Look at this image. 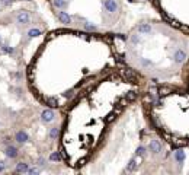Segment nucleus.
<instances>
[{"mask_svg":"<svg viewBox=\"0 0 189 175\" xmlns=\"http://www.w3.org/2000/svg\"><path fill=\"white\" fill-rule=\"evenodd\" d=\"M141 64H143V66H151V63H150L148 60H141Z\"/></svg>","mask_w":189,"mask_h":175,"instance_id":"obj_28","label":"nucleus"},{"mask_svg":"<svg viewBox=\"0 0 189 175\" xmlns=\"http://www.w3.org/2000/svg\"><path fill=\"white\" fill-rule=\"evenodd\" d=\"M0 2H2L5 6H10V5L13 3V0H0Z\"/></svg>","mask_w":189,"mask_h":175,"instance_id":"obj_27","label":"nucleus"},{"mask_svg":"<svg viewBox=\"0 0 189 175\" xmlns=\"http://www.w3.org/2000/svg\"><path fill=\"white\" fill-rule=\"evenodd\" d=\"M125 76H127L130 80H135V77H137V76H135V73H132L131 70H125Z\"/></svg>","mask_w":189,"mask_h":175,"instance_id":"obj_21","label":"nucleus"},{"mask_svg":"<svg viewBox=\"0 0 189 175\" xmlns=\"http://www.w3.org/2000/svg\"><path fill=\"white\" fill-rule=\"evenodd\" d=\"M54 117H55V114H54L52 110H44L42 114H41V120H42L44 123H50V121H52Z\"/></svg>","mask_w":189,"mask_h":175,"instance_id":"obj_3","label":"nucleus"},{"mask_svg":"<svg viewBox=\"0 0 189 175\" xmlns=\"http://www.w3.org/2000/svg\"><path fill=\"white\" fill-rule=\"evenodd\" d=\"M50 160H52V162H58V160H61V155H60L58 152H52V153L50 155Z\"/></svg>","mask_w":189,"mask_h":175,"instance_id":"obj_17","label":"nucleus"},{"mask_svg":"<svg viewBox=\"0 0 189 175\" xmlns=\"http://www.w3.org/2000/svg\"><path fill=\"white\" fill-rule=\"evenodd\" d=\"M84 29H87V31H96V25H92L90 22H86L84 24Z\"/></svg>","mask_w":189,"mask_h":175,"instance_id":"obj_22","label":"nucleus"},{"mask_svg":"<svg viewBox=\"0 0 189 175\" xmlns=\"http://www.w3.org/2000/svg\"><path fill=\"white\" fill-rule=\"evenodd\" d=\"M150 150H151L153 153H159V152L161 150L160 142H159V140H151V142H150Z\"/></svg>","mask_w":189,"mask_h":175,"instance_id":"obj_6","label":"nucleus"},{"mask_svg":"<svg viewBox=\"0 0 189 175\" xmlns=\"http://www.w3.org/2000/svg\"><path fill=\"white\" fill-rule=\"evenodd\" d=\"M58 134H60V130H58V127H52V128H50V133H48L50 139L55 140V139L58 137Z\"/></svg>","mask_w":189,"mask_h":175,"instance_id":"obj_12","label":"nucleus"},{"mask_svg":"<svg viewBox=\"0 0 189 175\" xmlns=\"http://www.w3.org/2000/svg\"><path fill=\"white\" fill-rule=\"evenodd\" d=\"M131 41H132L134 44H138V42H140L141 40H140V37H138V35H132V38H131Z\"/></svg>","mask_w":189,"mask_h":175,"instance_id":"obj_25","label":"nucleus"},{"mask_svg":"<svg viewBox=\"0 0 189 175\" xmlns=\"http://www.w3.org/2000/svg\"><path fill=\"white\" fill-rule=\"evenodd\" d=\"M0 44H2V37H0Z\"/></svg>","mask_w":189,"mask_h":175,"instance_id":"obj_31","label":"nucleus"},{"mask_svg":"<svg viewBox=\"0 0 189 175\" xmlns=\"http://www.w3.org/2000/svg\"><path fill=\"white\" fill-rule=\"evenodd\" d=\"M185 58H186V53H185V51L177 50V51L175 53V61H176V63H182V61H185Z\"/></svg>","mask_w":189,"mask_h":175,"instance_id":"obj_9","label":"nucleus"},{"mask_svg":"<svg viewBox=\"0 0 189 175\" xmlns=\"http://www.w3.org/2000/svg\"><path fill=\"white\" fill-rule=\"evenodd\" d=\"M137 31L140 34H148V32H151V26L148 24H141V25H138Z\"/></svg>","mask_w":189,"mask_h":175,"instance_id":"obj_10","label":"nucleus"},{"mask_svg":"<svg viewBox=\"0 0 189 175\" xmlns=\"http://www.w3.org/2000/svg\"><path fill=\"white\" fill-rule=\"evenodd\" d=\"M38 162H39V165H44V163H45V159H44V158H39Z\"/></svg>","mask_w":189,"mask_h":175,"instance_id":"obj_30","label":"nucleus"},{"mask_svg":"<svg viewBox=\"0 0 189 175\" xmlns=\"http://www.w3.org/2000/svg\"><path fill=\"white\" fill-rule=\"evenodd\" d=\"M47 105H50L51 108H57L58 107V99L57 98H45Z\"/></svg>","mask_w":189,"mask_h":175,"instance_id":"obj_11","label":"nucleus"},{"mask_svg":"<svg viewBox=\"0 0 189 175\" xmlns=\"http://www.w3.org/2000/svg\"><path fill=\"white\" fill-rule=\"evenodd\" d=\"M16 21H18V24H21V25H26V24H29V21H31V15H29V12H28V10H21V12L16 15Z\"/></svg>","mask_w":189,"mask_h":175,"instance_id":"obj_1","label":"nucleus"},{"mask_svg":"<svg viewBox=\"0 0 189 175\" xmlns=\"http://www.w3.org/2000/svg\"><path fill=\"white\" fill-rule=\"evenodd\" d=\"M5 153H6V156H9V158H16V156L19 155V152H18V149H16L15 146H12V144H9V146L6 147V150H5Z\"/></svg>","mask_w":189,"mask_h":175,"instance_id":"obj_5","label":"nucleus"},{"mask_svg":"<svg viewBox=\"0 0 189 175\" xmlns=\"http://www.w3.org/2000/svg\"><path fill=\"white\" fill-rule=\"evenodd\" d=\"M41 34H42V31H41V29H38V28H32V29L28 32V37H29V38H35V37L41 35Z\"/></svg>","mask_w":189,"mask_h":175,"instance_id":"obj_14","label":"nucleus"},{"mask_svg":"<svg viewBox=\"0 0 189 175\" xmlns=\"http://www.w3.org/2000/svg\"><path fill=\"white\" fill-rule=\"evenodd\" d=\"M144 152H146V147H144V146H140V147L137 149V152H135V153H137V155H140V156H143V155H144Z\"/></svg>","mask_w":189,"mask_h":175,"instance_id":"obj_24","label":"nucleus"},{"mask_svg":"<svg viewBox=\"0 0 189 175\" xmlns=\"http://www.w3.org/2000/svg\"><path fill=\"white\" fill-rule=\"evenodd\" d=\"M57 15H58V19L63 24H71V18H70V15L67 12H58Z\"/></svg>","mask_w":189,"mask_h":175,"instance_id":"obj_7","label":"nucleus"},{"mask_svg":"<svg viewBox=\"0 0 189 175\" xmlns=\"http://www.w3.org/2000/svg\"><path fill=\"white\" fill-rule=\"evenodd\" d=\"M170 92H172V88H167V86H163V88H160V89H159V95L160 97H164V95H167Z\"/></svg>","mask_w":189,"mask_h":175,"instance_id":"obj_16","label":"nucleus"},{"mask_svg":"<svg viewBox=\"0 0 189 175\" xmlns=\"http://www.w3.org/2000/svg\"><path fill=\"white\" fill-rule=\"evenodd\" d=\"M103 8L108 13H114V12H117L118 5H117L115 0H103Z\"/></svg>","mask_w":189,"mask_h":175,"instance_id":"obj_2","label":"nucleus"},{"mask_svg":"<svg viewBox=\"0 0 189 175\" xmlns=\"http://www.w3.org/2000/svg\"><path fill=\"white\" fill-rule=\"evenodd\" d=\"M28 172H29L31 175H37V174H39V169H37V168H31Z\"/></svg>","mask_w":189,"mask_h":175,"instance_id":"obj_26","label":"nucleus"},{"mask_svg":"<svg viewBox=\"0 0 189 175\" xmlns=\"http://www.w3.org/2000/svg\"><path fill=\"white\" fill-rule=\"evenodd\" d=\"M135 97H137V95H135L134 92H130V94H128V95H127L125 98H127V101L130 102V101H134V99H135Z\"/></svg>","mask_w":189,"mask_h":175,"instance_id":"obj_23","label":"nucleus"},{"mask_svg":"<svg viewBox=\"0 0 189 175\" xmlns=\"http://www.w3.org/2000/svg\"><path fill=\"white\" fill-rule=\"evenodd\" d=\"M28 171H29L28 163H25V162H18L16 163V172L18 174H23V172H28Z\"/></svg>","mask_w":189,"mask_h":175,"instance_id":"obj_8","label":"nucleus"},{"mask_svg":"<svg viewBox=\"0 0 189 175\" xmlns=\"http://www.w3.org/2000/svg\"><path fill=\"white\" fill-rule=\"evenodd\" d=\"M52 5L57 9H64L67 6V2H66V0H52Z\"/></svg>","mask_w":189,"mask_h":175,"instance_id":"obj_13","label":"nucleus"},{"mask_svg":"<svg viewBox=\"0 0 189 175\" xmlns=\"http://www.w3.org/2000/svg\"><path fill=\"white\" fill-rule=\"evenodd\" d=\"M135 166H137L135 159H131V160H130V163H128V166H127V171H128V172H131V171H134V169H135Z\"/></svg>","mask_w":189,"mask_h":175,"instance_id":"obj_18","label":"nucleus"},{"mask_svg":"<svg viewBox=\"0 0 189 175\" xmlns=\"http://www.w3.org/2000/svg\"><path fill=\"white\" fill-rule=\"evenodd\" d=\"M3 171H5V162L0 160V172H3Z\"/></svg>","mask_w":189,"mask_h":175,"instance_id":"obj_29","label":"nucleus"},{"mask_svg":"<svg viewBox=\"0 0 189 175\" xmlns=\"http://www.w3.org/2000/svg\"><path fill=\"white\" fill-rule=\"evenodd\" d=\"M2 51L6 53V54H13L15 53V50L12 47H9V45H2Z\"/></svg>","mask_w":189,"mask_h":175,"instance_id":"obj_19","label":"nucleus"},{"mask_svg":"<svg viewBox=\"0 0 189 175\" xmlns=\"http://www.w3.org/2000/svg\"><path fill=\"white\" fill-rule=\"evenodd\" d=\"M15 139H16V142H18V143L23 144V143H26V142L29 140V136H28L25 131H18V133H16V136H15Z\"/></svg>","mask_w":189,"mask_h":175,"instance_id":"obj_4","label":"nucleus"},{"mask_svg":"<svg viewBox=\"0 0 189 175\" xmlns=\"http://www.w3.org/2000/svg\"><path fill=\"white\" fill-rule=\"evenodd\" d=\"M175 158H176V160H177L179 163H182V162L185 160V152H182V150H176Z\"/></svg>","mask_w":189,"mask_h":175,"instance_id":"obj_15","label":"nucleus"},{"mask_svg":"<svg viewBox=\"0 0 189 175\" xmlns=\"http://www.w3.org/2000/svg\"><path fill=\"white\" fill-rule=\"evenodd\" d=\"M115 117H117V112H109V114L106 115L105 121H106V123H112V121L115 120Z\"/></svg>","mask_w":189,"mask_h":175,"instance_id":"obj_20","label":"nucleus"}]
</instances>
